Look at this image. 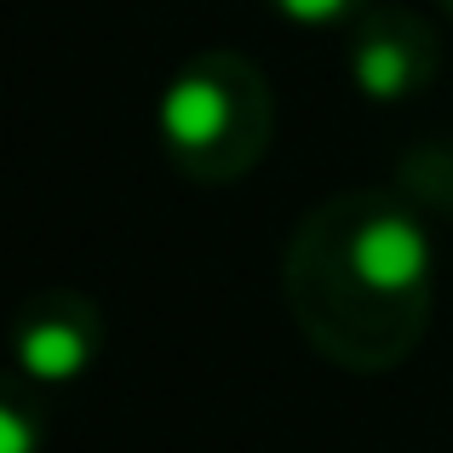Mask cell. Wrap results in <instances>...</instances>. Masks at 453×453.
<instances>
[{"instance_id":"6da1fadb","label":"cell","mask_w":453,"mask_h":453,"mask_svg":"<svg viewBox=\"0 0 453 453\" xmlns=\"http://www.w3.org/2000/svg\"><path fill=\"white\" fill-rule=\"evenodd\" d=\"M281 293L321 362L390 373L431 333V219L402 189H339L293 224Z\"/></svg>"},{"instance_id":"7a4b0ae2","label":"cell","mask_w":453,"mask_h":453,"mask_svg":"<svg viewBox=\"0 0 453 453\" xmlns=\"http://www.w3.org/2000/svg\"><path fill=\"white\" fill-rule=\"evenodd\" d=\"M161 150L189 184H235L276 138V92L247 52L212 46L178 64L155 104Z\"/></svg>"},{"instance_id":"3957f363","label":"cell","mask_w":453,"mask_h":453,"mask_svg":"<svg viewBox=\"0 0 453 453\" xmlns=\"http://www.w3.org/2000/svg\"><path fill=\"white\" fill-rule=\"evenodd\" d=\"M436 69H442V41L413 6H367L344 29V81L356 98L379 110L431 92Z\"/></svg>"},{"instance_id":"277c9868","label":"cell","mask_w":453,"mask_h":453,"mask_svg":"<svg viewBox=\"0 0 453 453\" xmlns=\"http://www.w3.org/2000/svg\"><path fill=\"white\" fill-rule=\"evenodd\" d=\"M104 350V316L87 293L69 288H46L12 321V367H18L23 385L35 390H69L98 367Z\"/></svg>"},{"instance_id":"5b68a950","label":"cell","mask_w":453,"mask_h":453,"mask_svg":"<svg viewBox=\"0 0 453 453\" xmlns=\"http://www.w3.org/2000/svg\"><path fill=\"white\" fill-rule=\"evenodd\" d=\"M390 189H402L425 219H453V144L425 138V144L402 150L396 184H390Z\"/></svg>"},{"instance_id":"8992f818","label":"cell","mask_w":453,"mask_h":453,"mask_svg":"<svg viewBox=\"0 0 453 453\" xmlns=\"http://www.w3.org/2000/svg\"><path fill=\"white\" fill-rule=\"evenodd\" d=\"M46 431H52V419H46V390L12 379V385L0 390V453H41Z\"/></svg>"},{"instance_id":"52a82bcc","label":"cell","mask_w":453,"mask_h":453,"mask_svg":"<svg viewBox=\"0 0 453 453\" xmlns=\"http://www.w3.org/2000/svg\"><path fill=\"white\" fill-rule=\"evenodd\" d=\"M265 6L293 29H350L373 0H265Z\"/></svg>"},{"instance_id":"ba28073f","label":"cell","mask_w":453,"mask_h":453,"mask_svg":"<svg viewBox=\"0 0 453 453\" xmlns=\"http://www.w3.org/2000/svg\"><path fill=\"white\" fill-rule=\"evenodd\" d=\"M436 6H442V12H448V18H453V0H436Z\"/></svg>"}]
</instances>
